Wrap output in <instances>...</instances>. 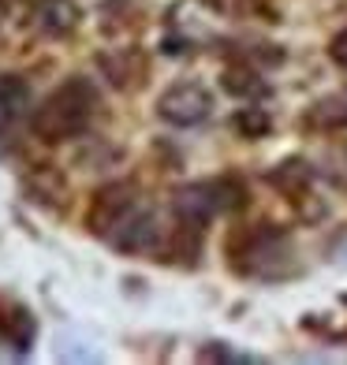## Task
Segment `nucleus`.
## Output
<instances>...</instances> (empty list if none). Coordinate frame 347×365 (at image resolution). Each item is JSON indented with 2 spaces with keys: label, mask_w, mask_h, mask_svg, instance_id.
Segmentation results:
<instances>
[{
  "label": "nucleus",
  "mask_w": 347,
  "mask_h": 365,
  "mask_svg": "<svg viewBox=\"0 0 347 365\" xmlns=\"http://www.w3.org/2000/svg\"><path fill=\"white\" fill-rule=\"evenodd\" d=\"M269 182L276 190H284L291 202H303V197L310 194V168L303 160H288V164H280V168L269 175Z\"/></svg>",
  "instance_id": "9b49d317"
},
{
  "label": "nucleus",
  "mask_w": 347,
  "mask_h": 365,
  "mask_svg": "<svg viewBox=\"0 0 347 365\" xmlns=\"http://www.w3.org/2000/svg\"><path fill=\"white\" fill-rule=\"evenodd\" d=\"M224 254L231 261V269L239 276H254V279H280L291 272V242L280 227L273 224H254L231 235L224 246Z\"/></svg>",
  "instance_id": "f03ea898"
},
{
  "label": "nucleus",
  "mask_w": 347,
  "mask_h": 365,
  "mask_svg": "<svg viewBox=\"0 0 347 365\" xmlns=\"http://www.w3.org/2000/svg\"><path fill=\"white\" fill-rule=\"evenodd\" d=\"M0 343L11 354H30V346L38 343V317L11 294H0Z\"/></svg>",
  "instance_id": "423d86ee"
},
{
  "label": "nucleus",
  "mask_w": 347,
  "mask_h": 365,
  "mask_svg": "<svg viewBox=\"0 0 347 365\" xmlns=\"http://www.w3.org/2000/svg\"><path fill=\"white\" fill-rule=\"evenodd\" d=\"M139 209H142V197H139V190L131 187V182H109V187H101L94 194L86 224H90V231L97 239L112 242L131 224V217H135Z\"/></svg>",
  "instance_id": "20e7f679"
},
{
  "label": "nucleus",
  "mask_w": 347,
  "mask_h": 365,
  "mask_svg": "<svg viewBox=\"0 0 347 365\" xmlns=\"http://www.w3.org/2000/svg\"><path fill=\"white\" fill-rule=\"evenodd\" d=\"M97 105H101V97H97L94 82L82 75H71L56 90H49L45 101L30 112V130L49 145L71 142L94 123Z\"/></svg>",
  "instance_id": "f257e3e1"
},
{
  "label": "nucleus",
  "mask_w": 347,
  "mask_h": 365,
  "mask_svg": "<svg viewBox=\"0 0 347 365\" xmlns=\"http://www.w3.org/2000/svg\"><path fill=\"white\" fill-rule=\"evenodd\" d=\"M34 19H38V30H41V34L60 38V34H68V30H75L79 8L71 4V0H41L38 11H34Z\"/></svg>",
  "instance_id": "1a4fd4ad"
},
{
  "label": "nucleus",
  "mask_w": 347,
  "mask_h": 365,
  "mask_svg": "<svg viewBox=\"0 0 347 365\" xmlns=\"http://www.w3.org/2000/svg\"><path fill=\"white\" fill-rule=\"evenodd\" d=\"M236 127L243 130L246 138H258V135H266V130H269V115L261 112V108H243L236 115Z\"/></svg>",
  "instance_id": "ddd939ff"
},
{
  "label": "nucleus",
  "mask_w": 347,
  "mask_h": 365,
  "mask_svg": "<svg viewBox=\"0 0 347 365\" xmlns=\"http://www.w3.org/2000/svg\"><path fill=\"white\" fill-rule=\"evenodd\" d=\"M261 75L254 71V68H231V71H224V86L231 90V93H258L261 90V82H258Z\"/></svg>",
  "instance_id": "f8f14e48"
},
{
  "label": "nucleus",
  "mask_w": 347,
  "mask_h": 365,
  "mask_svg": "<svg viewBox=\"0 0 347 365\" xmlns=\"http://www.w3.org/2000/svg\"><path fill=\"white\" fill-rule=\"evenodd\" d=\"M333 164H336V168H333V179L340 182V187H347V145L336 153V160H333Z\"/></svg>",
  "instance_id": "2eb2a0df"
},
{
  "label": "nucleus",
  "mask_w": 347,
  "mask_h": 365,
  "mask_svg": "<svg viewBox=\"0 0 347 365\" xmlns=\"http://www.w3.org/2000/svg\"><path fill=\"white\" fill-rule=\"evenodd\" d=\"M209 112H213V93L202 82H176L157 101V115L172 127H198L209 120Z\"/></svg>",
  "instance_id": "39448f33"
},
{
  "label": "nucleus",
  "mask_w": 347,
  "mask_h": 365,
  "mask_svg": "<svg viewBox=\"0 0 347 365\" xmlns=\"http://www.w3.org/2000/svg\"><path fill=\"white\" fill-rule=\"evenodd\" d=\"M306 127L318 130H343L347 127V90L343 93H328L321 101H313L306 112Z\"/></svg>",
  "instance_id": "9d476101"
},
{
  "label": "nucleus",
  "mask_w": 347,
  "mask_h": 365,
  "mask_svg": "<svg viewBox=\"0 0 347 365\" xmlns=\"http://www.w3.org/2000/svg\"><path fill=\"white\" fill-rule=\"evenodd\" d=\"M30 108V90L19 75H0V138L11 135Z\"/></svg>",
  "instance_id": "0eeeda50"
},
{
  "label": "nucleus",
  "mask_w": 347,
  "mask_h": 365,
  "mask_svg": "<svg viewBox=\"0 0 347 365\" xmlns=\"http://www.w3.org/2000/svg\"><path fill=\"white\" fill-rule=\"evenodd\" d=\"M97 63H101V71L109 75L112 86H120V90H135V86H142L146 60L135 53V48H116V53L101 56Z\"/></svg>",
  "instance_id": "6e6552de"
},
{
  "label": "nucleus",
  "mask_w": 347,
  "mask_h": 365,
  "mask_svg": "<svg viewBox=\"0 0 347 365\" xmlns=\"http://www.w3.org/2000/svg\"><path fill=\"white\" fill-rule=\"evenodd\" d=\"M328 56H333V63H340V68L347 71V30H340V34L333 38V45H328Z\"/></svg>",
  "instance_id": "4468645a"
},
{
  "label": "nucleus",
  "mask_w": 347,
  "mask_h": 365,
  "mask_svg": "<svg viewBox=\"0 0 347 365\" xmlns=\"http://www.w3.org/2000/svg\"><path fill=\"white\" fill-rule=\"evenodd\" d=\"M246 202V190L236 179H206V182H191L176 194V220H183L191 227H206L217 212L239 209Z\"/></svg>",
  "instance_id": "7ed1b4c3"
},
{
  "label": "nucleus",
  "mask_w": 347,
  "mask_h": 365,
  "mask_svg": "<svg viewBox=\"0 0 347 365\" xmlns=\"http://www.w3.org/2000/svg\"><path fill=\"white\" fill-rule=\"evenodd\" d=\"M0 19H4V4H0Z\"/></svg>",
  "instance_id": "dca6fc26"
}]
</instances>
